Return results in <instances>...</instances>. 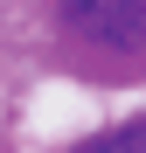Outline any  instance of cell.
I'll list each match as a JSON object with an SVG mask.
<instances>
[{
  "mask_svg": "<svg viewBox=\"0 0 146 153\" xmlns=\"http://www.w3.org/2000/svg\"><path fill=\"white\" fill-rule=\"evenodd\" d=\"M63 35H77L90 49H132L146 42V0H56Z\"/></svg>",
  "mask_w": 146,
  "mask_h": 153,
  "instance_id": "cell-1",
  "label": "cell"
},
{
  "mask_svg": "<svg viewBox=\"0 0 146 153\" xmlns=\"http://www.w3.org/2000/svg\"><path fill=\"white\" fill-rule=\"evenodd\" d=\"M70 153H146V118H125V125H104V132L77 139Z\"/></svg>",
  "mask_w": 146,
  "mask_h": 153,
  "instance_id": "cell-2",
  "label": "cell"
}]
</instances>
